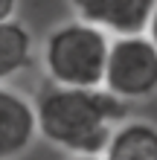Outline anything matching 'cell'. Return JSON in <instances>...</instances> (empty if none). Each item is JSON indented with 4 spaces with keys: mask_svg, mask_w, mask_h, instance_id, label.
Listing matches in <instances>:
<instances>
[{
    "mask_svg": "<svg viewBox=\"0 0 157 160\" xmlns=\"http://www.w3.org/2000/svg\"><path fill=\"white\" fill-rule=\"evenodd\" d=\"M35 114H38V134L47 143L70 152L73 157H102L116 125H122L128 114V102L105 88L50 84L35 102Z\"/></svg>",
    "mask_w": 157,
    "mask_h": 160,
    "instance_id": "6da1fadb",
    "label": "cell"
},
{
    "mask_svg": "<svg viewBox=\"0 0 157 160\" xmlns=\"http://www.w3.org/2000/svg\"><path fill=\"white\" fill-rule=\"evenodd\" d=\"M114 35L87 21H67L44 41V73L61 88H102Z\"/></svg>",
    "mask_w": 157,
    "mask_h": 160,
    "instance_id": "7a4b0ae2",
    "label": "cell"
},
{
    "mask_svg": "<svg viewBox=\"0 0 157 160\" xmlns=\"http://www.w3.org/2000/svg\"><path fill=\"white\" fill-rule=\"evenodd\" d=\"M102 88L122 102H143L157 93V44L145 32L110 41Z\"/></svg>",
    "mask_w": 157,
    "mask_h": 160,
    "instance_id": "3957f363",
    "label": "cell"
},
{
    "mask_svg": "<svg viewBox=\"0 0 157 160\" xmlns=\"http://www.w3.org/2000/svg\"><path fill=\"white\" fill-rule=\"evenodd\" d=\"M79 21L116 35H143L149 29L157 0H67Z\"/></svg>",
    "mask_w": 157,
    "mask_h": 160,
    "instance_id": "277c9868",
    "label": "cell"
},
{
    "mask_svg": "<svg viewBox=\"0 0 157 160\" xmlns=\"http://www.w3.org/2000/svg\"><path fill=\"white\" fill-rule=\"evenodd\" d=\"M38 134L35 105L23 93L0 84V160H17Z\"/></svg>",
    "mask_w": 157,
    "mask_h": 160,
    "instance_id": "5b68a950",
    "label": "cell"
},
{
    "mask_svg": "<svg viewBox=\"0 0 157 160\" xmlns=\"http://www.w3.org/2000/svg\"><path fill=\"white\" fill-rule=\"evenodd\" d=\"M102 157L105 160H157V125L143 119L116 125Z\"/></svg>",
    "mask_w": 157,
    "mask_h": 160,
    "instance_id": "8992f818",
    "label": "cell"
},
{
    "mask_svg": "<svg viewBox=\"0 0 157 160\" xmlns=\"http://www.w3.org/2000/svg\"><path fill=\"white\" fill-rule=\"evenodd\" d=\"M32 58V32L21 21L0 23V84L17 76Z\"/></svg>",
    "mask_w": 157,
    "mask_h": 160,
    "instance_id": "52a82bcc",
    "label": "cell"
},
{
    "mask_svg": "<svg viewBox=\"0 0 157 160\" xmlns=\"http://www.w3.org/2000/svg\"><path fill=\"white\" fill-rule=\"evenodd\" d=\"M15 9H17V0H0V23H3V21H12V18H15Z\"/></svg>",
    "mask_w": 157,
    "mask_h": 160,
    "instance_id": "ba28073f",
    "label": "cell"
},
{
    "mask_svg": "<svg viewBox=\"0 0 157 160\" xmlns=\"http://www.w3.org/2000/svg\"><path fill=\"white\" fill-rule=\"evenodd\" d=\"M145 35L157 44V6H154V15H151V21H149V29H145Z\"/></svg>",
    "mask_w": 157,
    "mask_h": 160,
    "instance_id": "9c48e42d",
    "label": "cell"
},
{
    "mask_svg": "<svg viewBox=\"0 0 157 160\" xmlns=\"http://www.w3.org/2000/svg\"><path fill=\"white\" fill-rule=\"evenodd\" d=\"M73 160H105V157H90V154H79V157H73Z\"/></svg>",
    "mask_w": 157,
    "mask_h": 160,
    "instance_id": "30bf717a",
    "label": "cell"
}]
</instances>
